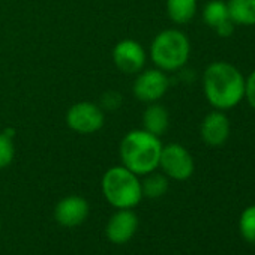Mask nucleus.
<instances>
[{"instance_id": "nucleus-6", "label": "nucleus", "mask_w": 255, "mask_h": 255, "mask_svg": "<svg viewBox=\"0 0 255 255\" xmlns=\"http://www.w3.org/2000/svg\"><path fill=\"white\" fill-rule=\"evenodd\" d=\"M159 168L168 179L183 182L194 174L195 162L185 146L179 143H170L162 147Z\"/></svg>"}, {"instance_id": "nucleus-3", "label": "nucleus", "mask_w": 255, "mask_h": 255, "mask_svg": "<svg viewBox=\"0 0 255 255\" xmlns=\"http://www.w3.org/2000/svg\"><path fill=\"white\" fill-rule=\"evenodd\" d=\"M101 188L107 203L116 209H134L144 198L140 176L123 165L108 168L102 176Z\"/></svg>"}, {"instance_id": "nucleus-21", "label": "nucleus", "mask_w": 255, "mask_h": 255, "mask_svg": "<svg viewBox=\"0 0 255 255\" xmlns=\"http://www.w3.org/2000/svg\"><path fill=\"white\" fill-rule=\"evenodd\" d=\"M234 29H236V24H234L231 20H228V21L219 24V26L215 29V32H216V35L221 36V38H230V36L234 33Z\"/></svg>"}, {"instance_id": "nucleus-18", "label": "nucleus", "mask_w": 255, "mask_h": 255, "mask_svg": "<svg viewBox=\"0 0 255 255\" xmlns=\"http://www.w3.org/2000/svg\"><path fill=\"white\" fill-rule=\"evenodd\" d=\"M14 158H15L14 137L2 131L0 132V170L8 168L14 162Z\"/></svg>"}, {"instance_id": "nucleus-11", "label": "nucleus", "mask_w": 255, "mask_h": 255, "mask_svg": "<svg viewBox=\"0 0 255 255\" xmlns=\"http://www.w3.org/2000/svg\"><path fill=\"white\" fill-rule=\"evenodd\" d=\"M89 216V203L81 195H68L62 198L54 209L56 221L63 227H78Z\"/></svg>"}, {"instance_id": "nucleus-20", "label": "nucleus", "mask_w": 255, "mask_h": 255, "mask_svg": "<svg viewBox=\"0 0 255 255\" xmlns=\"http://www.w3.org/2000/svg\"><path fill=\"white\" fill-rule=\"evenodd\" d=\"M252 110H255V69L245 78V98Z\"/></svg>"}, {"instance_id": "nucleus-1", "label": "nucleus", "mask_w": 255, "mask_h": 255, "mask_svg": "<svg viewBox=\"0 0 255 255\" xmlns=\"http://www.w3.org/2000/svg\"><path fill=\"white\" fill-rule=\"evenodd\" d=\"M203 92L215 110H230L245 98V77L230 62H212L203 72Z\"/></svg>"}, {"instance_id": "nucleus-14", "label": "nucleus", "mask_w": 255, "mask_h": 255, "mask_svg": "<svg viewBox=\"0 0 255 255\" xmlns=\"http://www.w3.org/2000/svg\"><path fill=\"white\" fill-rule=\"evenodd\" d=\"M227 8L236 26H255V0H227Z\"/></svg>"}, {"instance_id": "nucleus-10", "label": "nucleus", "mask_w": 255, "mask_h": 255, "mask_svg": "<svg viewBox=\"0 0 255 255\" xmlns=\"http://www.w3.org/2000/svg\"><path fill=\"white\" fill-rule=\"evenodd\" d=\"M138 224V216L132 209H117L105 225V234L110 242L122 245L135 236Z\"/></svg>"}, {"instance_id": "nucleus-19", "label": "nucleus", "mask_w": 255, "mask_h": 255, "mask_svg": "<svg viewBox=\"0 0 255 255\" xmlns=\"http://www.w3.org/2000/svg\"><path fill=\"white\" fill-rule=\"evenodd\" d=\"M122 95L120 93H117L116 90H108V92H105L102 96H101V104H99V107L102 108V110H108V111H116L119 107H120V104H122Z\"/></svg>"}, {"instance_id": "nucleus-8", "label": "nucleus", "mask_w": 255, "mask_h": 255, "mask_svg": "<svg viewBox=\"0 0 255 255\" xmlns=\"http://www.w3.org/2000/svg\"><path fill=\"white\" fill-rule=\"evenodd\" d=\"M116 68L126 75H137L146 68L147 53L144 47L131 38L119 41L111 53Z\"/></svg>"}, {"instance_id": "nucleus-4", "label": "nucleus", "mask_w": 255, "mask_h": 255, "mask_svg": "<svg viewBox=\"0 0 255 255\" xmlns=\"http://www.w3.org/2000/svg\"><path fill=\"white\" fill-rule=\"evenodd\" d=\"M191 56V42L185 32L165 29L159 32L150 44V59L155 68L164 72L182 69Z\"/></svg>"}, {"instance_id": "nucleus-12", "label": "nucleus", "mask_w": 255, "mask_h": 255, "mask_svg": "<svg viewBox=\"0 0 255 255\" xmlns=\"http://www.w3.org/2000/svg\"><path fill=\"white\" fill-rule=\"evenodd\" d=\"M168 128H170L168 110L159 102L149 104L143 113V129L161 138L162 135L167 134Z\"/></svg>"}, {"instance_id": "nucleus-9", "label": "nucleus", "mask_w": 255, "mask_h": 255, "mask_svg": "<svg viewBox=\"0 0 255 255\" xmlns=\"http://www.w3.org/2000/svg\"><path fill=\"white\" fill-rule=\"evenodd\" d=\"M230 119L225 111L213 110L204 116L200 123V137L209 147H221L230 138Z\"/></svg>"}, {"instance_id": "nucleus-17", "label": "nucleus", "mask_w": 255, "mask_h": 255, "mask_svg": "<svg viewBox=\"0 0 255 255\" xmlns=\"http://www.w3.org/2000/svg\"><path fill=\"white\" fill-rule=\"evenodd\" d=\"M239 231L248 243L255 245V204L242 212L239 218Z\"/></svg>"}, {"instance_id": "nucleus-7", "label": "nucleus", "mask_w": 255, "mask_h": 255, "mask_svg": "<svg viewBox=\"0 0 255 255\" xmlns=\"http://www.w3.org/2000/svg\"><path fill=\"white\" fill-rule=\"evenodd\" d=\"M170 89V78L167 72L152 68V69H143L141 72L137 74L132 92L135 98L144 104H152V102H159L165 93Z\"/></svg>"}, {"instance_id": "nucleus-13", "label": "nucleus", "mask_w": 255, "mask_h": 255, "mask_svg": "<svg viewBox=\"0 0 255 255\" xmlns=\"http://www.w3.org/2000/svg\"><path fill=\"white\" fill-rule=\"evenodd\" d=\"M165 9L174 24H188L194 20L198 9V0H167Z\"/></svg>"}, {"instance_id": "nucleus-5", "label": "nucleus", "mask_w": 255, "mask_h": 255, "mask_svg": "<svg viewBox=\"0 0 255 255\" xmlns=\"http://www.w3.org/2000/svg\"><path fill=\"white\" fill-rule=\"evenodd\" d=\"M105 113L92 101H78L66 111V125L69 129L80 135H93L102 129Z\"/></svg>"}, {"instance_id": "nucleus-15", "label": "nucleus", "mask_w": 255, "mask_h": 255, "mask_svg": "<svg viewBox=\"0 0 255 255\" xmlns=\"http://www.w3.org/2000/svg\"><path fill=\"white\" fill-rule=\"evenodd\" d=\"M168 188H170V179L164 173L152 171L144 176V180H141L143 197H147L150 200L164 197Z\"/></svg>"}, {"instance_id": "nucleus-2", "label": "nucleus", "mask_w": 255, "mask_h": 255, "mask_svg": "<svg viewBox=\"0 0 255 255\" xmlns=\"http://www.w3.org/2000/svg\"><path fill=\"white\" fill-rule=\"evenodd\" d=\"M162 147L159 137L144 129L129 131L119 144L120 162L137 176H146L159 168Z\"/></svg>"}, {"instance_id": "nucleus-16", "label": "nucleus", "mask_w": 255, "mask_h": 255, "mask_svg": "<svg viewBox=\"0 0 255 255\" xmlns=\"http://www.w3.org/2000/svg\"><path fill=\"white\" fill-rule=\"evenodd\" d=\"M203 21L207 27L210 29H216L219 24L225 23L230 20L228 15V8H227V2L224 0H210V2L206 3V6L203 8Z\"/></svg>"}]
</instances>
